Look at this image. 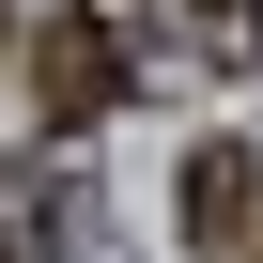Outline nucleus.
I'll return each instance as SVG.
<instances>
[{
    "instance_id": "nucleus-1",
    "label": "nucleus",
    "mask_w": 263,
    "mask_h": 263,
    "mask_svg": "<svg viewBox=\"0 0 263 263\" xmlns=\"http://www.w3.org/2000/svg\"><path fill=\"white\" fill-rule=\"evenodd\" d=\"M31 108H47V124H93V108H124V31L93 16V0L31 16Z\"/></svg>"
},
{
    "instance_id": "nucleus-2",
    "label": "nucleus",
    "mask_w": 263,
    "mask_h": 263,
    "mask_svg": "<svg viewBox=\"0 0 263 263\" xmlns=\"http://www.w3.org/2000/svg\"><path fill=\"white\" fill-rule=\"evenodd\" d=\"M171 217H186V248H248V217H263V155H248V140H201V155L171 171Z\"/></svg>"
},
{
    "instance_id": "nucleus-4",
    "label": "nucleus",
    "mask_w": 263,
    "mask_h": 263,
    "mask_svg": "<svg viewBox=\"0 0 263 263\" xmlns=\"http://www.w3.org/2000/svg\"><path fill=\"white\" fill-rule=\"evenodd\" d=\"M16 217H31V248H78V217H93V186H78V171H31V186H16Z\"/></svg>"
},
{
    "instance_id": "nucleus-3",
    "label": "nucleus",
    "mask_w": 263,
    "mask_h": 263,
    "mask_svg": "<svg viewBox=\"0 0 263 263\" xmlns=\"http://www.w3.org/2000/svg\"><path fill=\"white\" fill-rule=\"evenodd\" d=\"M155 31H171L201 78H248V62H263V0H155Z\"/></svg>"
}]
</instances>
